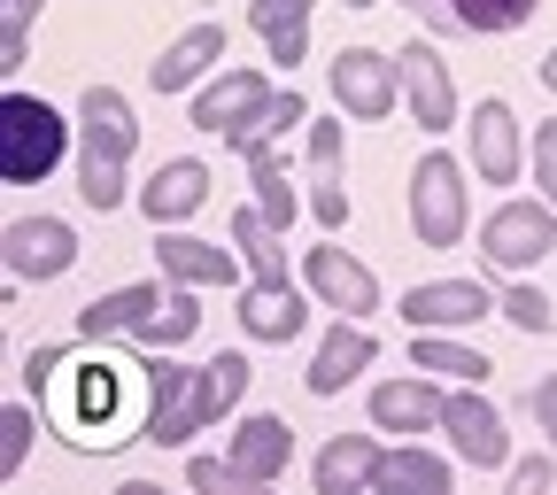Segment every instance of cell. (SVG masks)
Returning <instances> with one entry per match:
<instances>
[{"mask_svg":"<svg viewBox=\"0 0 557 495\" xmlns=\"http://www.w3.org/2000/svg\"><path fill=\"white\" fill-rule=\"evenodd\" d=\"M557 248V201L549 194H511V201H496L480 218V263L487 271H504V279H527L542 256Z\"/></svg>","mask_w":557,"mask_h":495,"instance_id":"obj_4","label":"cell"},{"mask_svg":"<svg viewBox=\"0 0 557 495\" xmlns=\"http://www.w3.org/2000/svg\"><path fill=\"white\" fill-rule=\"evenodd\" d=\"M225 457L240 465L248 487H271V480H287V465H295V426L278 410H248L240 426L225 434Z\"/></svg>","mask_w":557,"mask_h":495,"instance_id":"obj_19","label":"cell"},{"mask_svg":"<svg viewBox=\"0 0 557 495\" xmlns=\"http://www.w3.org/2000/svg\"><path fill=\"white\" fill-rule=\"evenodd\" d=\"M310 9H318V0H248V24L271 39V32H295V24H310Z\"/></svg>","mask_w":557,"mask_h":495,"instance_id":"obj_35","label":"cell"},{"mask_svg":"<svg viewBox=\"0 0 557 495\" xmlns=\"http://www.w3.org/2000/svg\"><path fill=\"white\" fill-rule=\"evenodd\" d=\"M465 32H519L534 16V0H449Z\"/></svg>","mask_w":557,"mask_h":495,"instance_id":"obj_32","label":"cell"},{"mask_svg":"<svg viewBox=\"0 0 557 495\" xmlns=\"http://www.w3.org/2000/svg\"><path fill=\"white\" fill-rule=\"evenodd\" d=\"M372 364H380L372 325H364V318H333L325 341H318V357H310V372H302V387H310L318 403H333V395H348V380L372 372Z\"/></svg>","mask_w":557,"mask_h":495,"instance_id":"obj_16","label":"cell"},{"mask_svg":"<svg viewBox=\"0 0 557 495\" xmlns=\"http://www.w3.org/2000/svg\"><path fill=\"white\" fill-rule=\"evenodd\" d=\"M0 256H9L16 287H32V279L47 287V279H62L70 263H78V225H70V218H9Z\"/></svg>","mask_w":557,"mask_h":495,"instance_id":"obj_11","label":"cell"},{"mask_svg":"<svg viewBox=\"0 0 557 495\" xmlns=\"http://www.w3.org/2000/svg\"><path fill=\"white\" fill-rule=\"evenodd\" d=\"M325 86H333V109L348 124H387L403 109V54H387V47H341L325 62Z\"/></svg>","mask_w":557,"mask_h":495,"instance_id":"obj_5","label":"cell"},{"mask_svg":"<svg viewBox=\"0 0 557 495\" xmlns=\"http://www.w3.org/2000/svg\"><path fill=\"white\" fill-rule=\"evenodd\" d=\"M341 9H380V0H341Z\"/></svg>","mask_w":557,"mask_h":495,"instance_id":"obj_43","label":"cell"},{"mask_svg":"<svg viewBox=\"0 0 557 495\" xmlns=\"http://www.w3.org/2000/svg\"><path fill=\"white\" fill-rule=\"evenodd\" d=\"M395 310L410 333H472L480 318H504V295H487L480 279H426V287H403Z\"/></svg>","mask_w":557,"mask_h":495,"instance_id":"obj_8","label":"cell"},{"mask_svg":"<svg viewBox=\"0 0 557 495\" xmlns=\"http://www.w3.org/2000/svg\"><path fill=\"white\" fill-rule=\"evenodd\" d=\"M233 248L248 256V279H287V233H278L263 209H233Z\"/></svg>","mask_w":557,"mask_h":495,"instance_id":"obj_28","label":"cell"},{"mask_svg":"<svg viewBox=\"0 0 557 495\" xmlns=\"http://www.w3.org/2000/svg\"><path fill=\"white\" fill-rule=\"evenodd\" d=\"M54 372H70V348H62V341H47V348H32V357H24V387H32V395H47Z\"/></svg>","mask_w":557,"mask_h":495,"instance_id":"obj_38","label":"cell"},{"mask_svg":"<svg viewBox=\"0 0 557 495\" xmlns=\"http://www.w3.org/2000/svg\"><path fill=\"white\" fill-rule=\"evenodd\" d=\"M542 86H549V94H557V47H549V54H542Z\"/></svg>","mask_w":557,"mask_h":495,"instance_id":"obj_42","label":"cell"},{"mask_svg":"<svg viewBox=\"0 0 557 495\" xmlns=\"http://www.w3.org/2000/svg\"><path fill=\"white\" fill-rule=\"evenodd\" d=\"M78 194H86V209H124V201H139V186L124 178V163H94V156H78Z\"/></svg>","mask_w":557,"mask_h":495,"instance_id":"obj_30","label":"cell"},{"mask_svg":"<svg viewBox=\"0 0 557 495\" xmlns=\"http://www.w3.org/2000/svg\"><path fill=\"white\" fill-rule=\"evenodd\" d=\"M156 263H163V279H178V287H240V271H248L240 248L194 240L178 225H156Z\"/></svg>","mask_w":557,"mask_h":495,"instance_id":"obj_18","label":"cell"},{"mask_svg":"<svg viewBox=\"0 0 557 495\" xmlns=\"http://www.w3.org/2000/svg\"><path fill=\"white\" fill-rule=\"evenodd\" d=\"M209 186H218V171H209L201 156H171V163H156L148 186H139V218L148 225H186L209 201Z\"/></svg>","mask_w":557,"mask_h":495,"instance_id":"obj_20","label":"cell"},{"mask_svg":"<svg viewBox=\"0 0 557 495\" xmlns=\"http://www.w3.org/2000/svg\"><path fill=\"white\" fill-rule=\"evenodd\" d=\"M442 434H449L457 465H472V472H511V426H504V410L487 403L480 387H449Z\"/></svg>","mask_w":557,"mask_h":495,"instance_id":"obj_7","label":"cell"},{"mask_svg":"<svg viewBox=\"0 0 557 495\" xmlns=\"http://www.w3.org/2000/svg\"><path fill=\"white\" fill-rule=\"evenodd\" d=\"M472 171L449 156V148H426L418 156V171H410V233H418V248H434V256H449L465 233H472V186H465Z\"/></svg>","mask_w":557,"mask_h":495,"instance_id":"obj_3","label":"cell"},{"mask_svg":"<svg viewBox=\"0 0 557 495\" xmlns=\"http://www.w3.org/2000/svg\"><path fill=\"white\" fill-rule=\"evenodd\" d=\"M449 487H457V465L418 449V442H395L380 457V480H372V495H449Z\"/></svg>","mask_w":557,"mask_h":495,"instance_id":"obj_25","label":"cell"},{"mask_svg":"<svg viewBox=\"0 0 557 495\" xmlns=\"http://www.w3.org/2000/svg\"><path fill=\"white\" fill-rule=\"evenodd\" d=\"M248 380H256V364L240 357V348H225V357L194 364V403H186V426H194V434H209L218 418H233V410L248 403Z\"/></svg>","mask_w":557,"mask_h":495,"instance_id":"obj_22","label":"cell"},{"mask_svg":"<svg viewBox=\"0 0 557 495\" xmlns=\"http://www.w3.org/2000/svg\"><path fill=\"white\" fill-rule=\"evenodd\" d=\"M78 156H94V163H132L139 156V116L116 86L78 94Z\"/></svg>","mask_w":557,"mask_h":495,"instance_id":"obj_17","label":"cell"},{"mask_svg":"<svg viewBox=\"0 0 557 495\" xmlns=\"http://www.w3.org/2000/svg\"><path fill=\"white\" fill-rule=\"evenodd\" d=\"M132 372H139V364H109V357L78 364L70 395H54V426L78 442V449H116V442H132V434H116V395H124Z\"/></svg>","mask_w":557,"mask_h":495,"instance_id":"obj_6","label":"cell"},{"mask_svg":"<svg viewBox=\"0 0 557 495\" xmlns=\"http://www.w3.org/2000/svg\"><path fill=\"white\" fill-rule=\"evenodd\" d=\"M186 480H194L201 495H240V487H248L233 457H194V465H186Z\"/></svg>","mask_w":557,"mask_h":495,"instance_id":"obj_37","label":"cell"},{"mask_svg":"<svg viewBox=\"0 0 557 495\" xmlns=\"http://www.w3.org/2000/svg\"><path fill=\"white\" fill-rule=\"evenodd\" d=\"M380 457H387L380 426H372V434H333V442L318 449L310 480H318V495H372V480H380Z\"/></svg>","mask_w":557,"mask_h":495,"instance_id":"obj_23","label":"cell"},{"mask_svg":"<svg viewBox=\"0 0 557 495\" xmlns=\"http://www.w3.org/2000/svg\"><path fill=\"white\" fill-rule=\"evenodd\" d=\"M248 186H256V209H263L278 233H287L302 201H295V178H287V156H278V139H256V148H248Z\"/></svg>","mask_w":557,"mask_h":495,"instance_id":"obj_27","label":"cell"},{"mask_svg":"<svg viewBox=\"0 0 557 495\" xmlns=\"http://www.w3.org/2000/svg\"><path fill=\"white\" fill-rule=\"evenodd\" d=\"M310 287H295V279H248V287H240V333L248 341H263V348H287L302 325H310Z\"/></svg>","mask_w":557,"mask_h":495,"instance_id":"obj_14","label":"cell"},{"mask_svg":"<svg viewBox=\"0 0 557 495\" xmlns=\"http://www.w3.org/2000/svg\"><path fill=\"white\" fill-rule=\"evenodd\" d=\"M302 156H310V218H318V233H341V225H348V186H341V116H310Z\"/></svg>","mask_w":557,"mask_h":495,"instance_id":"obj_21","label":"cell"},{"mask_svg":"<svg viewBox=\"0 0 557 495\" xmlns=\"http://www.w3.org/2000/svg\"><path fill=\"white\" fill-rule=\"evenodd\" d=\"M527 418H534V434H549V449H557V372H542V380H534Z\"/></svg>","mask_w":557,"mask_h":495,"instance_id":"obj_39","label":"cell"},{"mask_svg":"<svg viewBox=\"0 0 557 495\" xmlns=\"http://www.w3.org/2000/svg\"><path fill=\"white\" fill-rule=\"evenodd\" d=\"M410 364L418 372H434V380H449V387H487V364L472 341H457V333H410Z\"/></svg>","mask_w":557,"mask_h":495,"instance_id":"obj_26","label":"cell"},{"mask_svg":"<svg viewBox=\"0 0 557 495\" xmlns=\"http://www.w3.org/2000/svg\"><path fill=\"white\" fill-rule=\"evenodd\" d=\"M47 9V0H0V78L16 86L24 70V47H32V16Z\"/></svg>","mask_w":557,"mask_h":495,"instance_id":"obj_31","label":"cell"},{"mask_svg":"<svg viewBox=\"0 0 557 495\" xmlns=\"http://www.w3.org/2000/svg\"><path fill=\"white\" fill-rule=\"evenodd\" d=\"M194 9H218V0H194Z\"/></svg>","mask_w":557,"mask_h":495,"instance_id":"obj_44","label":"cell"},{"mask_svg":"<svg viewBox=\"0 0 557 495\" xmlns=\"http://www.w3.org/2000/svg\"><path fill=\"white\" fill-rule=\"evenodd\" d=\"M549 480H557V465H549V457H519V465H511V495H542Z\"/></svg>","mask_w":557,"mask_h":495,"instance_id":"obj_40","label":"cell"},{"mask_svg":"<svg viewBox=\"0 0 557 495\" xmlns=\"http://www.w3.org/2000/svg\"><path fill=\"white\" fill-rule=\"evenodd\" d=\"M163 302H171V295L156 287V279H139V287H116V295H94V302L78 310V341H132Z\"/></svg>","mask_w":557,"mask_h":495,"instance_id":"obj_24","label":"cell"},{"mask_svg":"<svg viewBox=\"0 0 557 495\" xmlns=\"http://www.w3.org/2000/svg\"><path fill=\"white\" fill-rule=\"evenodd\" d=\"M70 139H78V116H62L54 101L9 86V101H0V178H9V186H39L70 156Z\"/></svg>","mask_w":557,"mask_h":495,"instance_id":"obj_2","label":"cell"},{"mask_svg":"<svg viewBox=\"0 0 557 495\" xmlns=\"http://www.w3.org/2000/svg\"><path fill=\"white\" fill-rule=\"evenodd\" d=\"M263 47H271V62H278V70H295V62L310 54V24H295V32H271Z\"/></svg>","mask_w":557,"mask_h":495,"instance_id":"obj_41","label":"cell"},{"mask_svg":"<svg viewBox=\"0 0 557 495\" xmlns=\"http://www.w3.org/2000/svg\"><path fill=\"white\" fill-rule=\"evenodd\" d=\"M504 318L519 333H557V310H549V295L534 287V279H511V287H504Z\"/></svg>","mask_w":557,"mask_h":495,"instance_id":"obj_33","label":"cell"},{"mask_svg":"<svg viewBox=\"0 0 557 495\" xmlns=\"http://www.w3.org/2000/svg\"><path fill=\"white\" fill-rule=\"evenodd\" d=\"M403 101H410V124H418V132H434V139L465 124L457 78H449V62H442L426 39H410V47H403Z\"/></svg>","mask_w":557,"mask_h":495,"instance_id":"obj_13","label":"cell"},{"mask_svg":"<svg viewBox=\"0 0 557 495\" xmlns=\"http://www.w3.org/2000/svg\"><path fill=\"white\" fill-rule=\"evenodd\" d=\"M302 287H310L325 310H341V318H372V310H380V279H372V263L348 256L341 233H325L318 248H302Z\"/></svg>","mask_w":557,"mask_h":495,"instance_id":"obj_10","label":"cell"},{"mask_svg":"<svg viewBox=\"0 0 557 495\" xmlns=\"http://www.w3.org/2000/svg\"><path fill=\"white\" fill-rule=\"evenodd\" d=\"M442 403H449V380H434V372H418V364H410V380H380V387L364 395V410H372V426H380V434H395V442H418V434H442Z\"/></svg>","mask_w":557,"mask_h":495,"instance_id":"obj_12","label":"cell"},{"mask_svg":"<svg viewBox=\"0 0 557 495\" xmlns=\"http://www.w3.org/2000/svg\"><path fill=\"white\" fill-rule=\"evenodd\" d=\"M527 163H534V194H549V201H557V116H542V124H534Z\"/></svg>","mask_w":557,"mask_h":495,"instance_id":"obj_36","label":"cell"},{"mask_svg":"<svg viewBox=\"0 0 557 495\" xmlns=\"http://www.w3.org/2000/svg\"><path fill=\"white\" fill-rule=\"evenodd\" d=\"M465 132H472V178L480 186H519L527 178V132H519V116H511L504 94H480L472 116H465Z\"/></svg>","mask_w":557,"mask_h":495,"instance_id":"obj_9","label":"cell"},{"mask_svg":"<svg viewBox=\"0 0 557 495\" xmlns=\"http://www.w3.org/2000/svg\"><path fill=\"white\" fill-rule=\"evenodd\" d=\"M233 62V39H225V24H194V32H178L156 62H148V86L156 94H194V86H209L218 70Z\"/></svg>","mask_w":557,"mask_h":495,"instance_id":"obj_15","label":"cell"},{"mask_svg":"<svg viewBox=\"0 0 557 495\" xmlns=\"http://www.w3.org/2000/svg\"><path fill=\"white\" fill-rule=\"evenodd\" d=\"M194 295H201V287H178V279H171V302L139 325L132 341H139V348H178V341H194V333H201V302H194Z\"/></svg>","mask_w":557,"mask_h":495,"instance_id":"obj_29","label":"cell"},{"mask_svg":"<svg viewBox=\"0 0 557 495\" xmlns=\"http://www.w3.org/2000/svg\"><path fill=\"white\" fill-rule=\"evenodd\" d=\"M32 457V403H9L0 410V480H16Z\"/></svg>","mask_w":557,"mask_h":495,"instance_id":"obj_34","label":"cell"},{"mask_svg":"<svg viewBox=\"0 0 557 495\" xmlns=\"http://www.w3.org/2000/svg\"><path fill=\"white\" fill-rule=\"evenodd\" d=\"M271 101H278V86L263 78V70L225 62L209 86H194V132H209V139H225V148H240V156H248L256 139H278Z\"/></svg>","mask_w":557,"mask_h":495,"instance_id":"obj_1","label":"cell"}]
</instances>
